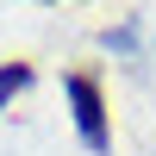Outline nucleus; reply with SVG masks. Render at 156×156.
Returning <instances> with one entry per match:
<instances>
[{"mask_svg": "<svg viewBox=\"0 0 156 156\" xmlns=\"http://www.w3.org/2000/svg\"><path fill=\"white\" fill-rule=\"evenodd\" d=\"M25 81H31V69H25V62H6V69H0V106H6Z\"/></svg>", "mask_w": 156, "mask_h": 156, "instance_id": "obj_2", "label": "nucleus"}, {"mask_svg": "<svg viewBox=\"0 0 156 156\" xmlns=\"http://www.w3.org/2000/svg\"><path fill=\"white\" fill-rule=\"evenodd\" d=\"M69 100H75V125H81L87 150H112V125H106V100H100L94 75H69Z\"/></svg>", "mask_w": 156, "mask_h": 156, "instance_id": "obj_1", "label": "nucleus"}]
</instances>
